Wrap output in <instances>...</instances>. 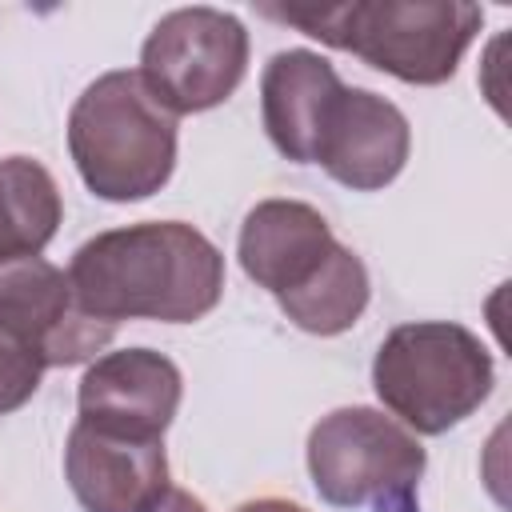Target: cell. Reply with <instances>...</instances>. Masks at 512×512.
<instances>
[{
    "instance_id": "obj_1",
    "label": "cell",
    "mask_w": 512,
    "mask_h": 512,
    "mask_svg": "<svg viewBox=\"0 0 512 512\" xmlns=\"http://www.w3.org/2000/svg\"><path fill=\"white\" fill-rule=\"evenodd\" d=\"M84 312L104 324L204 320L224 296L220 248L184 220H144L96 232L68 260Z\"/></svg>"
},
{
    "instance_id": "obj_2",
    "label": "cell",
    "mask_w": 512,
    "mask_h": 512,
    "mask_svg": "<svg viewBox=\"0 0 512 512\" xmlns=\"http://www.w3.org/2000/svg\"><path fill=\"white\" fill-rule=\"evenodd\" d=\"M260 16L352 52L404 84H444L456 76L484 12L468 0H352L324 8H260Z\"/></svg>"
},
{
    "instance_id": "obj_3",
    "label": "cell",
    "mask_w": 512,
    "mask_h": 512,
    "mask_svg": "<svg viewBox=\"0 0 512 512\" xmlns=\"http://www.w3.org/2000/svg\"><path fill=\"white\" fill-rule=\"evenodd\" d=\"M68 152L92 196L128 204L160 192L176 168V116L136 68L96 76L68 112Z\"/></svg>"
},
{
    "instance_id": "obj_4",
    "label": "cell",
    "mask_w": 512,
    "mask_h": 512,
    "mask_svg": "<svg viewBox=\"0 0 512 512\" xmlns=\"http://www.w3.org/2000/svg\"><path fill=\"white\" fill-rule=\"evenodd\" d=\"M496 384L488 344L452 320L396 324L372 356V388L408 432L440 436L464 424Z\"/></svg>"
},
{
    "instance_id": "obj_5",
    "label": "cell",
    "mask_w": 512,
    "mask_h": 512,
    "mask_svg": "<svg viewBox=\"0 0 512 512\" xmlns=\"http://www.w3.org/2000/svg\"><path fill=\"white\" fill-rule=\"evenodd\" d=\"M428 452L380 408H332L308 432V476L324 504L364 512H420Z\"/></svg>"
},
{
    "instance_id": "obj_6",
    "label": "cell",
    "mask_w": 512,
    "mask_h": 512,
    "mask_svg": "<svg viewBox=\"0 0 512 512\" xmlns=\"http://www.w3.org/2000/svg\"><path fill=\"white\" fill-rule=\"evenodd\" d=\"M136 72L172 116L208 112L240 88L248 72V32L224 8H176L148 32Z\"/></svg>"
},
{
    "instance_id": "obj_7",
    "label": "cell",
    "mask_w": 512,
    "mask_h": 512,
    "mask_svg": "<svg viewBox=\"0 0 512 512\" xmlns=\"http://www.w3.org/2000/svg\"><path fill=\"white\" fill-rule=\"evenodd\" d=\"M0 328L24 340L44 368L96 360V352H104L116 336L112 324L80 308L68 272L44 256L0 264Z\"/></svg>"
},
{
    "instance_id": "obj_8",
    "label": "cell",
    "mask_w": 512,
    "mask_h": 512,
    "mask_svg": "<svg viewBox=\"0 0 512 512\" xmlns=\"http://www.w3.org/2000/svg\"><path fill=\"white\" fill-rule=\"evenodd\" d=\"M184 376L180 368L156 348H120L100 352L76 392L80 424L136 436V440H164L168 424L180 412Z\"/></svg>"
},
{
    "instance_id": "obj_9",
    "label": "cell",
    "mask_w": 512,
    "mask_h": 512,
    "mask_svg": "<svg viewBox=\"0 0 512 512\" xmlns=\"http://www.w3.org/2000/svg\"><path fill=\"white\" fill-rule=\"evenodd\" d=\"M408 152H412L408 116L392 100L344 84L328 108L312 164H320L336 184L352 192H380L404 172Z\"/></svg>"
},
{
    "instance_id": "obj_10",
    "label": "cell",
    "mask_w": 512,
    "mask_h": 512,
    "mask_svg": "<svg viewBox=\"0 0 512 512\" xmlns=\"http://www.w3.org/2000/svg\"><path fill=\"white\" fill-rule=\"evenodd\" d=\"M64 480L84 512H144L168 488L164 440L116 436L76 420L64 444Z\"/></svg>"
},
{
    "instance_id": "obj_11",
    "label": "cell",
    "mask_w": 512,
    "mask_h": 512,
    "mask_svg": "<svg viewBox=\"0 0 512 512\" xmlns=\"http://www.w3.org/2000/svg\"><path fill=\"white\" fill-rule=\"evenodd\" d=\"M336 244L320 208L304 200H260L240 224L236 256L244 276L280 300L300 292L328 264Z\"/></svg>"
},
{
    "instance_id": "obj_12",
    "label": "cell",
    "mask_w": 512,
    "mask_h": 512,
    "mask_svg": "<svg viewBox=\"0 0 512 512\" xmlns=\"http://www.w3.org/2000/svg\"><path fill=\"white\" fill-rule=\"evenodd\" d=\"M344 80L312 48H284L260 72V116L276 152L292 164H312L320 128Z\"/></svg>"
},
{
    "instance_id": "obj_13",
    "label": "cell",
    "mask_w": 512,
    "mask_h": 512,
    "mask_svg": "<svg viewBox=\"0 0 512 512\" xmlns=\"http://www.w3.org/2000/svg\"><path fill=\"white\" fill-rule=\"evenodd\" d=\"M64 204L52 172L32 156L0 160V264L20 256H40L56 228Z\"/></svg>"
},
{
    "instance_id": "obj_14",
    "label": "cell",
    "mask_w": 512,
    "mask_h": 512,
    "mask_svg": "<svg viewBox=\"0 0 512 512\" xmlns=\"http://www.w3.org/2000/svg\"><path fill=\"white\" fill-rule=\"evenodd\" d=\"M368 296H372V280H368V268L364 260L348 248V244H336L328 264L292 296H280V312L300 328V332H312V336H340L348 332L364 308H368Z\"/></svg>"
},
{
    "instance_id": "obj_15",
    "label": "cell",
    "mask_w": 512,
    "mask_h": 512,
    "mask_svg": "<svg viewBox=\"0 0 512 512\" xmlns=\"http://www.w3.org/2000/svg\"><path fill=\"white\" fill-rule=\"evenodd\" d=\"M40 376H44V360L8 328H0V416L24 408L36 396Z\"/></svg>"
},
{
    "instance_id": "obj_16",
    "label": "cell",
    "mask_w": 512,
    "mask_h": 512,
    "mask_svg": "<svg viewBox=\"0 0 512 512\" xmlns=\"http://www.w3.org/2000/svg\"><path fill=\"white\" fill-rule=\"evenodd\" d=\"M144 512H208V508H204V500H200V496H192V492H184V488H172V484H168V488H164V492H160Z\"/></svg>"
},
{
    "instance_id": "obj_17",
    "label": "cell",
    "mask_w": 512,
    "mask_h": 512,
    "mask_svg": "<svg viewBox=\"0 0 512 512\" xmlns=\"http://www.w3.org/2000/svg\"><path fill=\"white\" fill-rule=\"evenodd\" d=\"M236 512H308V508H300V504H292V500H280V496H260V500L240 504Z\"/></svg>"
}]
</instances>
